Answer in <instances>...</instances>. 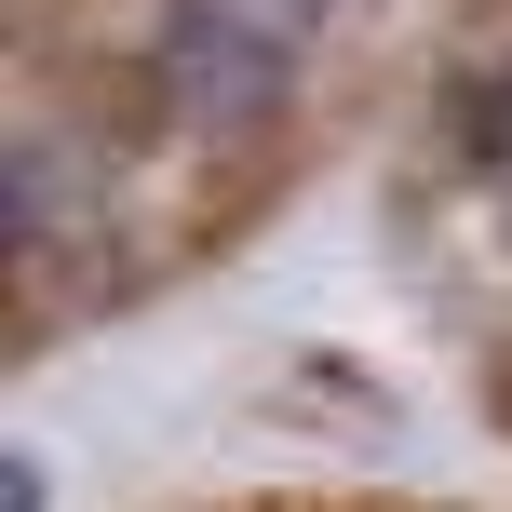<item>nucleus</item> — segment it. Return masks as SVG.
Here are the masks:
<instances>
[{
    "mask_svg": "<svg viewBox=\"0 0 512 512\" xmlns=\"http://www.w3.org/2000/svg\"><path fill=\"white\" fill-rule=\"evenodd\" d=\"M459 149H472V162H499V176H512V81H486V95L459 108Z\"/></svg>",
    "mask_w": 512,
    "mask_h": 512,
    "instance_id": "1",
    "label": "nucleus"
}]
</instances>
